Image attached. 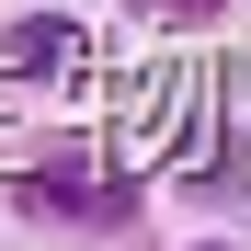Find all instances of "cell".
<instances>
[{"label": "cell", "instance_id": "6da1fadb", "mask_svg": "<svg viewBox=\"0 0 251 251\" xmlns=\"http://www.w3.org/2000/svg\"><path fill=\"white\" fill-rule=\"evenodd\" d=\"M160 12H172V23H205V12H217V0H160Z\"/></svg>", "mask_w": 251, "mask_h": 251}]
</instances>
